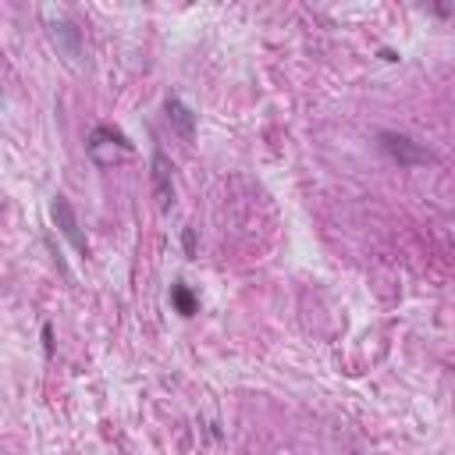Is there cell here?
Here are the masks:
<instances>
[{"label":"cell","mask_w":455,"mask_h":455,"mask_svg":"<svg viewBox=\"0 0 455 455\" xmlns=\"http://www.w3.org/2000/svg\"><path fill=\"white\" fill-rule=\"evenodd\" d=\"M380 149H384L391 160L405 164V167H416V164H427V160H430V153H427L419 142H412L409 135H398V132H380Z\"/></svg>","instance_id":"6da1fadb"},{"label":"cell","mask_w":455,"mask_h":455,"mask_svg":"<svg viewBox=\"0 0 455 455\" xmlns=\"http://www.w3.org/2000/svg\"><path fill=\"white\" fill-rule=\"evenodd\" d=\"M103 146H110L114 153H121V156H128L132 153V142L124 139V132H117V128H107V124H96L92 132H89V139H85V149L92 153V160L96 164H103L107 167V156H100V149ZM114 153H110V164H114Z\"/></svg>","instance_id":"7a4b0ae2"},{"label":"cell","mask_w":455,"mask_h":455,"mask_svg":"<svg viewBox=\"0 0 455 455\" xmlns=\"http://www.w3.org/2000/svg\"><path fill=\"white\" fill-rule=\"evenodd\" d=\"M50 213H53V220H57V228H60V235L78 249V252H85L89 245H85V235H82V228H78V217H75V210H71V203L64 199V196H53V206H50Z\"/></svg>","instance_id":"3957f363"},{"label":"cell","mask_w":455,"mask_h":455,"mask_svg":"<svg viewBox=\"0 0 455 455\" xmlns=\"http://www.w3.org/2000/svg\"><path fill=\"white\" fill-rule=\"evenodd\" d=\"M164 110H167V121L178 128V135H181L185 142H192V135H196V114H192L178 96H171V100L164 103Z\"/></svg>","instance_id":"277c9868"},{"label":"cell","mask_w":455,"mask_h":455,"mask_svg":"<svg viewBox=\"0 0 455 455\" xmlns=\"http://www.w3.org/2000/svg\"><path fill=\"white\" fill-rule=\"evenodd\" d=\"M153 188H156V199L160 206H167L174 199V185H171V164L160 149H153Z\"/></svg>","instance_id":"5b68a950"},{"label":"cell","mask_w":455,"mask_h":455,"mask_svg":"<svg viewBox=\"0 0 455 455\" xmlns=\"http://www.w3.org/2000/svg\"><path fill=\"white\" fill-rule=\"evenodd\" d=\"M171 302H174V309L181 313V316H192L196 313V295L178 281V284H171Z\"/></svg>","instance_id":"8992f818"},{"label":"cell","mask_w":455,"mask_h":455,"mask_svg":"<svg viewBox=\"0 0 455 455\" xmlns=\"http://www.w3.org/2000/svg\"><path fill=\"white\" fill-rule=\"evenodd\" d=\"M185 249H188V252H192V249H196V238H192V228H188V231H185Z\"/></svg>","instance_id":"52a82bcc"}]
</instances>
